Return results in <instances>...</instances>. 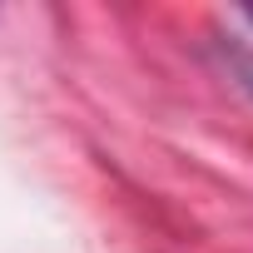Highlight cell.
Listing matches in <instances>:
<instances>
[{
  "mask_svg": "<svg viewBox=\"0 0 253 253\" xmlns=\"http://www.w3.org/2000/svg\"><path fill=\"white\" fill-rule=\"evenodd\" d=\"M218 50H223V65H228V75L253 94V40H243V35H228V40H218Z\"/></svg>",
  "mask_w": 253,
  "mask_h": 253,
  "instance_id": "1",
  "label": "cell"
}]
</instances>
